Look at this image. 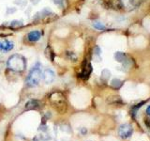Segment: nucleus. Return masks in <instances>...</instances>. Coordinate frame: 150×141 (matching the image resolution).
I'll list each match as a JSON object with an SVG mask.
<instances>
[{"mask_svg": "<svg viewBox=\"0 0 150 141\" xmlns=\"http://www.w3.org/2000/svg\"><path fill=\"white\" fill-rule=\"evenodd\" d=\"M13 47H14L13 42L8 41H5L4 42L1 43V47H0V48L5 52H8V51H11V49H13Z\"/></svg>", "mask_w": 150, "mask_h": 141, "instance_id": "nucleus-10", "label": "nucleus"}, {"mask_svg": "<svg viewBox=\"0 0 150 141\" xmlns=\"http://www.w3.org/2000/svg\"><path fill=\"white\" fill-rule=\"evenodd\" d=\"M122 85H123V82L119 79H114L111 82V86L115 88H119L120 87H122Z\"/></svg>", "mask_w": 150, "mask_h": 141, "instance_id": "nucleus-12", "label": "nucleus"}, {"mask_svg": "<svg viewBox=\"0 0 150 141\" xmlns=\"http://www.w3.org/2000/svg\"><path fill=\"white\" fill-rule=\"evenodd\" d=\"M54 2L56 5H61V4H62V2H63V0H54Z\"/></svg>", "mask_w": 150, "mask_h": 141, "instance_id": "nucleus-17", "label": "nucleus"}, {"mask_svg": "<svg viewBox=\"0 0 150 141\" xmlns=\"http://www.w3.org/2000/svg\"><path fill=\"white\" fill-rule=\"evenodd\" d=\"M49 101L56 110L60 113H63L67 108V101L63 93L59 91L53 92L49 97Z\"/></svg>", "mask_w": 150, "mask_h": 141, "instance_id": "nucleus-2", "label": "nucleus"}, {"mask_svg": "<svg viewBox=\"0 0 150 141\" xmlns=\"http://www.w3.org/2000/svg\"><path fill=\"white\" fill-rule=\"evenodd\" d=\"M93 26L96 28V29L98 30H103V29H105V26L104 25H102L101 23L100 22H95L93 24Z\"/></svg>", "mask_w": 150, "mask_h": 141, "instance_id": "nucleus-14", "label": "nucleus"}, {"mask_svg": "<svg viewBox=\"0 0 150 141\" xmlns=\"http://www.w3.org/2000/svg\"><path fill=\"white\" fill-rule=\"evenodd\" d=\"M8 67L9 70H13V72L22 73L26 68L25 59L21 55L18 54L12 55L11 56H9V58L8 60Z\"/></svg>", "mask_w": 150, "mask_h": 141, "instance_id": "nucleus-1", "label": "nucleus"}, {"mask_svg": "<svg viewBox=\"0 0 150 141\" xmlns=\"http://www.w3.org/2000/svg\"><path fill=\"white\" fill-rule=\"evenodd\" d=\"M115 58L116 61H118V62H121V63H124V64H127L128 63V56H127L125 53L123 52H116L115 54Z\"/></svg>", "mask_w": 150, "mask_h": 141, "instance_id": "nucleus-8", "label": "nucleus"}, {"mask_svg": "<svg viewBox=\"0 0 150 141\" xmlns=\"http://www.w3.org/2000/svg\"><path fill=\"white\" fill-rule=\"evenodd\" d=\"M66 56L67 58H69V60H72V61H76L77 60V56L75 55L72 52H66Z\"/></svg>", "mask_w": 150, "mask_h": 141, "instance_id": "nucleus-13", "label": "nucleus"}, {"mask_svg": "<svg viewBox=\"0 0 150 141\" xmlns=\"http://www.w3.org/2000/svg\"><path fill=\"white\" fill-rule=\"evenodd\" d=\"M41 77H42L41 65L40 62H38L29 72V74L27 75L26 85L28 87H35L40 83Z\"/></svg>", "mask_w": 150, "mask_h": 141, "instance_id": "nucleus-3", "label": "nucleus"}, {"mask_svg": "<svg viewBox=\"0 0 150 141\" xmlns=\"http://www.w3.org/2000/svg\"><path fill=\"white\" fill-rule=\"evenodd\" d=\"M0 47H1V43H0Z\"/></svg>", "mask_w": 150, "mask_h": 141, "instance_id": "nucleus-20", "label": "nucleus"}, {"mask_svg": "<svg viewBox=\"0 0 150 141\" xmlns=\"http://www.w3.org/2000/svg\"><path fill=\"white\" fill-rule=\"evenodd\" d=\"M40 108V103L37 100H30L25 103V110H37Z\"/></svg>", "mask_w": 150, "mask_h": 141, "instance_id": "nucleus-9", "label": "nucleus"}, {"mask_svg": "<svg viewBox=\"0 0 150 141\" xmlns=\"http://www.w3.org/2000/svg\"><path fill=\"white\" fill-rule=\"evenodd\" d=\"M112 3V6L115 8H119L121 7V0H110Z\"/></svg>", "mask_w": 150, "mask_h": 141, "instance_id": "nucleus-16", "label": "nucleus"}, {"mask_svg": "<svg viewBox=\"0 0 150 141\" xmlns=\"http://www.w3.org/2000/svg\"><path fill=\"white\" fill-rule=\"evenodd\" d=\"M42 79L46 84H51L54 82V80L55 78V73L53 70L51 69H46L43 73H42Z\"/></svg>", "mask_w": 150, "mask_h": 141, "instance_id": "nucleus-5", "label": "nucleus"}, {"mask_svg": "<svg viewBox=\"0 0 150 141\" xmlns=\"http://www.w3.org/2000/svg\"><path fill=\"white\" fill-rule=\"evenodd\" d=\"M146 113H147L148 115H150V105L146 108Z\"/></svg>", "mask_w": 150, "mask_h": 141, "instance_id": "nucleus-19", "label": "nucleus"}, {"mask_svg": "<svg viewBox=\"0 0 150 141\" xmlns=\"http://www.w3.org/2000/svg\"><path fill=\"white\" fill-rule=\"evenodd\" d=\"M133 133V129L129 124H122L119 126L118 134L122 138H129Z\"/></svg>", "mask_w": 150, "mask_h": 141, "instance_id": "nucleus-4", "label": "nucleus"}, {"mask_svg": "<svg viewBox=\"0 0 150 141\" xmlns=\"http://www.w3.org/2000/svg\"><path fill=\"white\" fill-rule=\"evenodd\" d=\"M145 124H146L148 128H150V120H145Z\"/></svg>", "mask_w": 150, "mask_h": 141, "instance_id": "nucleus-18", "label": "nucleus"}, {"mask_svg": "<svg viewBox=\"0 0 150 141\" xmlns=\"http://www.w3.org/2000/svg\"><path fill=\"white\" fill-rule=\"evenodd\" d=\"M23 26V23L21 21H17V20H14L11 23V27H14V28H16V27H20Z\"/></svg>", "mask_w": 150, "mask_h": 141, "instance_id": "nucleus-15", "label": "nucleus"}, {"mask_svg": "<svg viewBox=\"0 0 150 141\" xmlns=\"http://www.w3.org/2000/svg\"><path fill=\"white\" fill-rule=\"evenodd\" d=\"M45 56H46V58L48 59L54 61V52H53V50H52V48L50 46H47V48L45 49Z\"/></svg>", "mask_w": 150, "mask_h": 141, "instance_id": "nucleus-11", "label": "nucleus"}, {"mask_svg": "<svg viewBox=\"0 0 150 141\" xmlns=\"http://www.w3.org/2000/svg\"><path fill=\"white\" fill-rule=\"evenodd\" d=\"M40 37H41V33L38 30H35V31H31L30 33H28L27 39L31 42H36L40 39Z\"/></svg>", "mask_w": 150, "mask_h": 141, "instance_id": "nucleus-7", "label": "nucleus"}, {"mask_svg": "<svg viewBox=\"0 0 150 141\" xmlns=\"http://www.w3.org/2000/svg\"><path fill=\"white\" fill-rule=\"evenodd\" d=\"M92 72V66L89 62H84L83 63V70L82 73H80V77L83 78V80H86L89 78V75H90Z\"/></svg>", "mask_w": 150, "mask_h": 141, "instance_id": "nucleus-6", "label": "nucleus"}]
</instances>
